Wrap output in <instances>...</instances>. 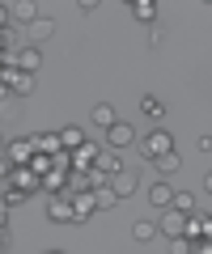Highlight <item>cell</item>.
Returning <instances> with one entry per match:
<instances>
[{
	"label": "cell",
	"mask_w": 212,
	"mask_h": 254,
	"mask_svg": "<svg viewBox=\"0 0 212 254\" xmlns=\"http://www.w3.org/2000/svg\"><path fill=\"white\" fill-rule=\"evenodd\" d=\"M64 178H68L64 170H47V174H43V190H51V195H64Z\"/></svg>",
	"instance_id": "obj_20"
},
{
	"label": "cell",
	"mask_w": 212,
	"mask_h": 254,
	"mask_svg": "<svg viewBox=\"0 0 212 254\" xmlns=\"http://www.w3.org/2000/svg\"><path fill=\"white\" fill-rule=\"evenodd\" d=\"M98 153H102V148H98V144H89V140H85V144L76 148L72 157H68V170H93V161H98Z\"/></svg>",
	"instance_id": "obj_9"
},
{
	"label": "cell",
	"mask_w": 212,
	"mask_h": 254,
	"mask_svg": "<svg viewBox=\"0 0 212 254\" xmlns=\"http://www.w3.org/2000/svg\"><path fill=\"white\" fill-rule=\"evenodd\" d=\"M30 140H34V153H43V157L64 153V148H60V136H56V131H38V136H30Z\"/></svg>",
	"instance_id": "obj_13"
},
{
	"label": "cell",
	"mask_w": 212,
	"mask_h": 254,
	"mask_svg": "<svg viewBox=\"0 0 212 254\" xmlns=\"http://www.w3.org/2000/svg\"><path fill=\"white\" fill-rule=\"evenodd\" d=\"M170 254H191V242L187 237H170Z\"/></svg>",
	"instance_id": "obj_27"
},
{
	"label": "cell",
	"mask_w": 212,
	"mask_h": 254,
	"mask_svg": "<svg viewBox=\"0 0 212 254\" xmlns=\"http://www.w3.org/2000/svg\"><path fill=\"white\" fill-rule=\"evenodd\" d=\"M34 17H43V13H38L34 4H30V0H17V4H9V21H17L21 30H26L30 21H34Z\"/></svg>",
	"instance_id": "obj_11"
},
{
	"label": "cell",
	"mask_w": 212,
	"mask_h": 254,
	"mask_svg": "<svg viewBox=\"0 0 212 254\" xmlns=\"http://www.w3.org/2000/svg\"><path fill=\"white\" fill-rule=\"evenodd\" d=\"M132 17L148 26V21H157V4L153 0H132Z\"/></svg>",
	"instance_id": "obj_18"
},
{
	"label": "cell",
	"mask_w": 212,
	"mask_h": 254,
	"mask_svg": "<svg viewBox=\"0 0 212 254\" xmlns=\"http://www.w3.org/2000/svg\"><path fill=\"white\" fill-rule=\"evenodd\" d=\"M115 119H119V115H115V106H111V102H98V106L89 110V123H93V127H102V131H106V127H111Z\"/></svg>",
	"instance_id": "obj_15"
},
{
	"label": "cell",
	"mask_w": 212,
	"mask_h": 254,
	"mask_svg": "<svg viewBox=\"0 0 212 254\" xmlns=\"http://www.w3.org/2000/svg\"><path fill=\"white\" fill-rule=\"evenodd\" d=\"M140 110H144L148 119H161V115H166V106H161V102H157L153 93H148V98H140Z\"/></svg>",
	"instance_id": "obj_24"
},
{
	"label": "cell",
	"mask_w": 212,
	"mask_h": 254,
	"mask_svg": "<svg viewBox=\"0 0 212 254\" xmlns=\"http://www.w3.org/2000/svg\"><path fill=\"white\" fill-rule=\"evenodd\" d=\"M191 254H212V242H191Z\"/></svg>",
	"instance_id": "obj_29"
},
{
	"label": "cell",
	"mask_w": 212,
	"mask_h": 254,
	"mask_svg": "<svg viewBox=\"0 0 212 254\" xmlns=\"http://www.w3.org/2000/svg\"><path fill=\"white\" fill-rule=\"evenodd\" d=\"M93 170H98L102 178H115V174H123V161H119V153H98Z\"/></svg>",
	"instance_id": "obj_14"
},
{
	"label": "cell",
	"mask_w": 212,
	"mask_h": 254,
	"mask_svg": "<svg viewBox=\"0 0 212 254\" xmlns=\"http://www.w3.org/2000/svg\"><path fill=\"white\" fill-rule=\"evenodd\" d=\"M106 144H111V153L132 148V144H136V123H128V119H115V123L106 127Z\"/></svg>",
	"instance_id": "obj_2"
},
{
	"label": "cell",
	"mask_w": 212,
	"mask_h": 254,
	"mask_svg": "<svg viewBox=\"0 0 212 254\" xmlns=\"http://www.w3.org/2000/svg\"><path fill=\"white\" fill-rule=\"evenodd\" d=\"M183 229H187V216L174 212V208H166V216L157 220V233L161 237H183Z\"/></svg>",
	"instance_id": "obj_8"
},
{
	"label": "cell",
	"mask_w": 212,
	"mask_h": 254,
	"mask_svg": "<svg viewBox=\"0 0 212 254\" xmlns=\"http://www.w3.org/2000/svg\"><path fill=\"white\" fill-rule=\"evenodd\" d=\"M47 254H64V250H47Z\"/></svg>",
	"instance_id": "obj_35"
},
{
	"label": "cell",
	"mask_w": 212,
	"mask_h": 254,
	"mask_svg": "<svg viewBox=\"0 0 212 254\" xmlns=\"http://www.w3.org/2000/svg\"><path fill=\"white\" fill-rule=\"evenodd\" d=\"M132 237H136V242H153L157 225H153V220H136V225H132Z\"/></svg>",
	"instance_id": "obj_22"
},
{
	"label": "cell",
	"mask_w": 212,
	"mask_h": 254,
	"mask_svg": "<svg viewBox=\"0 0 212 254\" xmlns=\"http://www.w3.org/2000/svg\"><path fill=\"white\" fill-rule=\"evenodd\" d=\"M0 30H9V4H0Z\"/></svg>",
	"instance_id": "obj_31"
},
{
	"label": "cell",
	"mask_w": 212,
	"mask_h": 254,
	"mask_svg": "<svg viewBox=\"0 0 212 254\" xmlns=\"http://www.w3.org/2000/svg\"><path fill=\"white\" fill-rule=\"evenodd\" d=\"M51 34H56V21H51V17H34V21L26 26V47H38V43H47Z\"/></svg>",
	"instance_id": "obj_4"
},
{
	"label": "cell",
	"mask_w": 212,
	"mask_h": 254,
	"mask_svg": "<svg viewBox=\"0 0 212 254\" xmlns=\"http://www.w3.org/2000/svg\"><path fill=\"white\" fill-rule=\"evenodd\" d=\"M166 153H174V136H170L166 127H153V131L140 136V157L144 161H157V157H166Z\"/></svg>",
	"instance_id": "obj_1"
},
{
	"label": "cell",
	"mask_w": 212,
	"mask_h": 254,
	"mask_svg": "<svg viewBox=\"0 0 212 254\" xmlns=\"http://www.w3.org/2000/svg\"><path fill=\"white\" fill-rule=\"evenodd\" d=\"M0 195H4V208H21V203H26V190H17L13 182H4V190H0Z\"/></svg>",
	"instance_id": "obj_23"
},
{
	"label": "cell",
	"mask_w": 212,
	"mask_h": 254,
	"mask_svg": "<svg viewBox=\"0 0 212 254\" xmlns=\"http://www.w3.org/2000/svg\"><path fill=\"white\" fill-rule=\"evenodd\" d=\"M30 170H34L38 178H43L47 170H56V161H51V157H43V153H34V157H30Z\"/></svg>",
	"instance_id": "obj_25"
},
{
	"label": "cell",
	"mask_w": 212,
	"mask_h": 254,
	"mask_svg": "<svg viewBox=\"0 0 212 254\" xmlns=\"http://www.w3.org/2000/svg\"><path fill=\"white\" fill-rule=\"evenodd\" d=\"M56 136H60V148H64V153H76V148L85 144V131H81V127H72V123H68V127H60Z\"/></svg>",
	"instance_id": "obj_12"
},
{
	"label": "cell",
	"mask_w": 212,
	"mask_h": 254,
	"mask_svg": "<svg viewBox=\"0 0 212 254\" xmlns=\"http://www.w3.org/2000/svg\"><path fill=\"white\" fill-rule=\"evenodd\" d=\"M72 199V225H81V220H89L93 212H98V203H93V190H81V195H68Z\"/></svg>",
	"instance_id": "obj_7"
},
{
	"label": "cell",
	"mask_w": 212,
	"mask_h": 254,
	"mask_svg": "<svg viewBox=\"0 0 212 254\" xmlns=\"http://www.w3.org/2000/svg\"><path fill=\"white\" fill-rule=\"evenodd\" d=\"M4 148H9V136H4V131H0V157H4Z\"/></svg>",
	"instance_id": "obj_33"
},
{
	"label": "cell",
	"mask_w": 212,
	"mask_h": 254,
	"mask_svg": "<svg viewBox=\"0 0 212 254\" xmlns=\"http://www.w3.org/2000/svg\"><path fill=\"white\" fill-rule=\"evenodd\" d=\"M204 190H208V195H212V174H208V178H204Z\"/></svg>",
	"instance_id": "obj_34"
},
{
	"label": "cell",
	"mask_w": 212,
	"mask_h": 254,
	"mask_svg": "<svg viewBox=\"0 0 212 254\" xmlns=\"http://www.w3.org/2000/svg\"><path fill=\"white\" fill-rule=\"evenodd\" d=\"M9 98H13V93H9V85L0 81V102H9Z\"/></svg>",
	"instance_id": "obj_32"
},
{
	"label": "cell",
	"mask_w": 212,
	"mask_h": 254,
	"mask_svg": "<svg viewBox=\"0 0 212 254\" xmlns=\"http://www.w3.org/2000/svg\"><path fill=\"white\" fill-rule=\"evenodd\" d=\"M93 203H98V212H106V208H115V203H119V195L111 190V182H102V187H93Z\"/></svg>",
	"instance_id": "obj_17"
},
{
	"label": "cell",
	"mask_w": 212,
	"mask_h": 254,
	"mask_svg": "<svg viewBox=\"0 0 212 254\" xmlns=\"http://www.w3.org/2000/svg\"><path fill=\"white\" fill-rule=\"evenodd\" d=\"M170 208H174V212H183V216H195V195H191V190H174Z\"/></svg>",
	"instance_id": "obj_19"
},
{
	"label": "cell",
	"mask_w": 212,
	"mask_h": 254,
	"mask_svg": "<svg viewBox=\"0 0 212 254\" xmlns=\"http://www.w3.org/2000/svg\"><path fill=\"white\" fill-rule=\"evenodd\" d=\"M195 148H200V153H212V136H208V131H204V136L195 140Z\"/></svg>",
	"instance_id": "obj_28"
},
{
	"label": "cell",
	"mask_w": 212,
	"mask_h": 254,
	"mask_svg": "<svg viewBox=\"0 0 212 254\" xmlns=\"http://www.w3.org/2000/svg\"><path fill=\"white\" fill-rule=\"evenodd\" d=\"M38 68H43V51L38 47H17V72L38 76Z\"/></svg>",
	"instance_id": "obj_6"
},
{
	"label": "cell",
	"mask_w": 212,
	"mask_h": 254,
	"mask_svg": "<svg viewBox=\"0 0 212 254\" xmlns=\"http://www.w3.org/2000/svg\"><path fill=\"white\" fill-rule=\"evenodd\" d=\"M157 170H161V178H170V174H178V165H183V157H178V153H166V157H157Z\"/></svg>",
	"instance_id": "obj_21"
},
{
	"label": "cell",
	"mask_w": 212,
	"mask_h": 254,
	"mask_svg": "<svg viewBox=\"0 0 212 254\" xmlns=\"http://www.w3.org/2000/svg\"><path fill=\"white\" fill-rule=\"evenodd\" d=\"M170 199H174V187H170V178H157L153 187H148V203L166 212V208H170Z\"/></svg>",
	"instance_id": "obj_10"
},
{
	"label": "cell",
	"mask_w": 212,
	"mask_h": 254,
	"mask_svg": "<svg viewBox=\"0 0 212 254\" xmlns=\"http://www.w3.org/2000/svg\"><path fill=\"white\" fill-rule=\"evenodd\" d=\"M9 170H13V165H9V157H0V182H9Z\"/></svg>",
	"instance_id": "obj_30"
},
{
	"label": "cell",
	"mask_w": 212,
	"mask_h": 254,
	"mask_svg": "<svg viewBox=\"0 0 212 254\" xmlns=\"http://www.w3.org/2000/svg\"><path fill=\"white\" fill-rule=\"evenodd\" d=\"M4 157H9V165H30V157H34V140H30V136H21V140H9Z\"/></svg>",
	"instance_id": "obj_5"
},
{
	"label": "cell",
	"mask_w": 212,
	"mask_h": 254,
	"mask_svg": "<svg viewBox=\"0 0 212 254\" xmlns=\"http://www.w3.org/2000/svg\"><path fill=\"white\" fill-rule=\"evenodd\" d=\"M47 220L51 225H72V199L68 195H51L47 199Z\"/></svg>",
	"instance_id": "obj_3"
},
{
	"label": "cell",
	"mask_w": 212,
	"mask_h": 254,
	"mask_svg": "<svg viewBox=\"0 0 212 254\" xmlns=\"http://www.w3.org/2000/svg\"><path fill=\"white\" fill-rule=\"evenodd\" d=\"M136 187H140V182L132 178V174H115V178H111V190L119 195V199H132V195H136Z\"/></svg>",
	"instance_id": "obj_16"
},
{
	"label": "cell",
	"mask_w": 212,
	"mask_h": 254,
	"mask_svg": "<svg viewBox=\"0 0 212 254\" xmlns=\"http://www.w3.org/2000/svg\"><path fill=\"white\" fill-rule=\"evenodd\" d=\"M195 220H200V242H212V216L204 212V216H195Z\"/></svg>",
	"instance_id": "obj_26"
}]
</instances>
